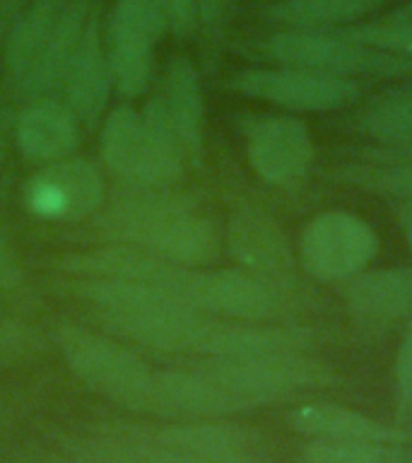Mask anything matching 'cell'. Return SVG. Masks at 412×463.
<instances>
[{
    "instance_id": "cell-2",
    "label": "cell",
    "mask_w": 412,
    "mask_h": 463,
    "mask_svg": "<svg viewBox=\"0 0 412 463\" xmlns=\"http://www.w3.org/2000/svg\"><path fill=\"white\" fill-rule=\"evenodd\" d=\"M181 140L173 133L162 101L145 114L116 109L101 133L107 165L140 186H162L181 174Z\"/></svg>"
},
{
    "instance_id": "cell-29",
    "label": "cell",
    "mask_w": 412,
    "mask_h": 463,
    "mask_svg": "<svg viewBox=\"0 0 412 463\" xmlns=\"http://www.w3.org/2000/svg\"><path fill=\"white\" fill-rule=\"evenodd\" d=\"M396 389L400 405L407 408L412 403V318L410 326L405 328V335L400 340L396 357Z\"/></svg>"
},
{
    "instance_id": "cell-35",
    "label": "cell",
    "mask_w": 412,
    "mask_h": 463,
    "mask_svg": "<svg viewBox=\"0 0 412 463\" xmlns=\"http://www.w3.org/2000/svg\"><path fill=\"white\" fill-rule=\"evenodd\" d=\"M5 3H10V5H17V3H22V0H5Z\"/></svg>"
},
{
    "instance_id": "cell-9",
    "label": "cell",
    "mask_w": 412,
    "mask_h": 463,
    "mask_svg": "<svg viewBox=\"0 0 412 463\" xmlns=\"http://www.w3.org/2000/svg\"><path fill=\"white\" fill-rule=\"evenodd\" d=\"M246 152L253 172L275 186H289L304 179L314 162L309 128L292 116H267L253 123Z\"/></svg>"
},
{
    "instance_id": "cell-31",
    "label": "cell",
    "mask_w": 412,
    "mask_h": 463,
    "mask_svg": "<svg viewBox=\"0 0 412 463\" xmlns=\"http://www.w3.org/2000/svg\"><path fill=\"white\" fill-rule=\"evenodd\" d=\"M22 268L14 259L13 249L7 244L5 234L0 230V289H10L14 285H20Z\"/></svg>"
},
{
    "instance_id": "cell-30",
    "label": "cell",
    "mask_w": 412,
    "mask_h": 463,
    "mask_svg": "<svg viewBox=\"0 0 412 463\" xmlns=\"http://www.w3.org/2000/svg\"><path fill=\"white\" fill-rule=\"evenodd\" d=\"M34 347V340L22 326L0 324V360L3 357H17Z\"/></svg>"
},
{
    "instance_id": "cell-17",
    "label": "cell",
    "mask_w": 412,
    "mask_h": 463,
    "mask_svg": "<svg viewBox=\"0 0 412 463\" xmlns=\"http://www.w3.org/2000/svg\"><path fill=\"white\" fill-rule=\"evenodd\" d=\"M173 133L195 157L202 152V94L195 65L186 56L173 58L166 68L164 101H162Z\"/></svg>"
},
{
    "instance_id": "cell-4",
    "label": "cell",
    "mask_w": 412,
    "mask_h": 463,
    "mask_svg": "<svg viewBox=\"0 0 412 463\" xmlns=\"http://www.w3.org/2000/svg\"><path fill=\"white\" fill-rule=\"evenodd\" d=\"M195 369L237 396L246 408L273 403L296 391L323 389L338 379L328 364L304 353L208 357Z\"/></svg>"
},
{
    "instance_id": "cell-23",
    "label": "cell",
    "mask_w": 412,
    "mask_h": 463,
    "mask_svg": "<svg viewBox=\"0 0 412 463\" xmlns=\"http://www.w3.org/2000/svg\"><path fill=\"white\" fill-rule=\"evenodd\" d=\"M357 130L386 147L412 143V87L383 94L361 111Z\"/></svg>"
},
{
    "instance_id": "cell-13",
    "label": "cell",
    "mask_w": 412,
    "mask_h": 463,
    "mask_svg": "<svg viewBox=\"0 0 412 463\" xmlns=\"http://www.w3.org/2000/svg\"><path fill=\"white\" fill-rule=\"evenodd\" d=\"M111 68H108L107 46L101 42L99 20L89 14L85 32L63 75V87L70 111L85 123H94L107 107L108 87H111Z\"/></svg>"
},
{
    "instance_id": "cell-33",
    "label": "cell",
    "mask_w": 412,
    "mask_h": 463,
    "mask_svg": "<svg viewBox=\"0 0 412 463\" xmlns=\"http://www.w3.org/2000/svg\"><path fill=\"white\" fill-rule=\"evenodd\" d=\"M390 155H396L398 162H412V143L398 145V147H389Z\"/></svg>"
},
{
    "instance_id": "cell-18",
    "label": "cell",
    "mask_w": 412,
    "mask_h": 463,
    "mask_svg": "<svg viewBox=\"0 0 412 463\" xmlns=\"http://www.w3.org/2000/svg\"><path fill=\"white\" fill-rule=\"evenodd\" d=\"M87 20H89V3L87 0H70L65 5L53 34L36 58L29 78L24 80L22 92H27L29 97H39V94L53 90L58 82H63L65 68L70 63L72 51L85 32Z\"/></svg>"
},
{
    "instance_id": "cell-1",
    "label": "cell",
    "mask_w": 412,
    "mask_h": 463,
    "mask_svg": "<svg viewBox=\"0 0 412 463\" xmlns=\"http://www.w3.org/2000/svg\"><path fill=\"white\" fill-rule=\"evenodd\" d=\"M104 230L133 249L186 268L208 266L220 239L210 220L166 201L116 203L101 217Z\"/></svg>"
},
{
    "instance_id": "cell-3",
    "label": "cell",
    "mask_w": 412,
    "mask_h": 463,
    "mask_svg": "<svg viewBox=\"0 0 412 463\" xmlns=\"http://www.w3.org/2000/svg\"><path fill=\"white\" fill-rule=\"evenodd\" d=\"M260 51L285 68L335 78H400L412 75V56L376 49L335 34L332 29H282L263 39Z\"/></svg>"
},
{
    "instance_id": "cell-32",
    "label": "cell",
    "mask_w": 412,
    "mask_h": 463,
    "mask_svg": "<svg viewBox=\"0 0 412 463\" xmlns=\"http://www.w3.org/2000/svg\"><path fill=\"white\" fill-rule=\"evenodd\" d=\"M396 217L407 241V249L412 251V198H396Z\"/></svg>"
},
{
    "instance_id": "cell-25",
    "label": "cell",
    "mask_w": 412,
    "mask_h": 463,
    "mask_svg": "<svg viewBox=\"0 0 412 463\" xmlns=\"http://www.w3.org/2000/svg\"><path fill=\"white\" fill-rule=\"evenodd\" d=\"M304 463H393L386 444L369 441L311 439L302 451Z\"/></svg>"
},
{
    "instance_id": "cell-20",
    "label": "cell",
    "mask_w": 412,
    "mask_h": 463,
    "mask_svg": "<svg viewBox=\"0 0 412 463\" xmlns=\"http://www.w3.org/2000/svg\"><path fill=\"white\" fill-rule=\"evenodd\" d=\"M65 5L68 0H36L13 27V34L7 39L5 65L7 78L20 90L34 68L39 53L53 34Z\"/></svg>"
},
{
    "instance_id": "cell-28",
    "label": "cell",
    "mask_w": 412,
    "mask_h": 463,
    "mask_svg": "<svg viewBox=\"0 0 412 463\" xmlns=\"http://www.w3.org/2000/svg\"><path fill=\"white\" fill-rule=\"evenodd\" d=\"M164 10L166 27L176 36L193 34L198 29V5L195 0H159Z\"/></svg>"
},
{
    "instance_id": "cell-7",
    "label": "cell",
    "mask_w": 412,
    "mask_h": 463,
    "mask_svg": "<svg viewBox=\"0 0 412 463\" xmlns=\"http://www.w3.org/2000/svg\"><path fill=\"white\" fill-rule=\"evenodd\" d=\"M191 302L195 309L210 317H222L229 321H275L299 311L295 288L266 280L244 268L239 270H195Z\"/></svg>"
},
{
    "instance_id": "cell-34",
    "label": "cell",
    "mask_w": 412,
    "mask_h": 463,
    "mask_svg": "<svg viewBox=\"0 0 412 463\" xmlns=\"http://www.w3.org/2000/svg\"><path fill=\"white\" fill-rule=\"evenodd\" d=\"M22 463H72V461H63V458H56V456L49 454H39V456H29Z\"/></svg>"
},
{
    "instance_id": "cell-5",
    "label": "cell",
    "mask_w": 412,
    "mask_h": 463,
    "mask_svg": "<svg viewBox=\"0 0 412 463\" xmlns=\"http://www.w3.org/2000/svg\"><path fill=\"white\" fill-rule=\"evenodd\" d=\"M58 345L65 362L87 386L126 408L143 411L154 372L136 354L78 326H63L58 331Z\"/></svg>"
},
{
    "instance_id": "cell-16",
    "label": "cell",
    "mask_w": 412,
    "mask_h": 463,
    "mask_svg": "<svg viewBox=\"0 0 412 463\" xmlns=\"http://www.w3.org/2000/svg\"><path fill=\"white\" fill-rule=\"evenodd\" d=\"M287 420L292 430L306 434L311 439L369 441V444H396L405 439L403 432L335 403L299 405L289 412Z\"/></svg>"
},
{
    "instance_id": "cell-21",
    "label": "cell",
    "mask_w": 412,
    "mask_h": 463,
    "mask_svg": "<svg viewBox=\"0 0 412 463\" xmlns=\"http://www.w3.org/2000/svg\"><path fill=\"white\" fill-rule=\"evenodd\" d=\"M386 0H267L263 14L287 29L347 27Z\"/></svg>"
},
{
    "instance_id": "cell-8",
    "label": "cell",
    "mask_w": 412,
    "mask_h": 463,
    "mask_svg": "<svg viewBox=\"0 0 412 463\" xmlns=\"http://www.w3.org/2000/svg\"><path fill=\"white\" fill-rule=\"evenodd\" d=\"M237 92L267 101L289 111H335L360 99V85L352 78H335L299 68L244 71L231 80Z\"/></svg>"
},
{
    "instance_id": "cell-14",
    "label": "cell",
    "mask_w": 412,
    "mask_h": 463,
    "mask_svg": "<svg viewBox=\"0 0 412 463\" xmlns=\"http://www.w3.org/2000/svg\"><path fill=\"white\" fill-rule=\"evenodd\" d=\"M159 447L191 456L202 463H267L258 439L234 425L198 422V425L164 427L152 434Z\"/></svg>"
},
{
    "instance_id": "cell-15",
    "label": "cell",
    "mask_w": 412,
    "mask_h": 463,
    "mask_svg": "<svg viewBox=\"0 0 412 463\" xmlns=\"http://www.w3.org/2000/svg\"><path fill=\"white\" fill-rule=\"evenodd\" d=\"M345 304L367 321L412 318V268L361 270L345 285Z\"/></svg>"
},
{
    "instance_id": "cell-10",
    "label": "cell",
    "mask_w": 412,
    "mask_h": 463,
    "mask_svg": "<svg viewBox=\"0 0 412 463\" xmlns=\"http://www.w3.org/2000/svg\"><path fill=\"white\" fill-rule=\"evenodd\" d=\"M231 259L253 275L295 288L296 256L285 232L258 208H239L227 230Z\"/></svg>"
},
{
    "instance_id": "cell-12",
    "label": "cell",
    "mask_w": 412,
    "mask_h": 463,
    "mask_svg": "<svg viewBox=\"0 0 412 463\" xmlns=\"http://www.w3.org/2000/svg\"><path fill=\"white\" fill-rule=\"evenodd\" d=\"M239 411L248 408L195 367L191 372H154L143 403V412L166 418H220Z\"/></svg>"
},
{
    "instance_id": "cell-19",
    "label": "cell",
    "mask_w": 412,
    "mask_h": 463,
    "mask_svg": "<svg viewBox=\"0 0 412 463\" xmlns=\"http://www.w3.org/2000/svg\"><path fill=\"white\" fill-rule=\"evenodd\" d=\"M17 140L29 157H68L78 145L75 114L56 101H39L22 114L20 126H17Z\"/></svg>"
},
{
    "instance_id": "cell-24",
    "label": "cell",
    "mask_w": 412,
    "mask_h": 463,
    "mask_svg": "<svg viewBox=\"0 0 412 463\" xmlns=\"http://www.w3.org/2000/svg\"><path fill=\"white\" fill-rule=\"evenodd\" d=\"M63 451L72 463H152L133 437H68Z\"/></svg>"
},
{
    "instance_id": "cell-22",
    "label": "cell",
    "mask_w": 412,
    "mask_h": 463,
    "mask_svg": "<svg viewBox=\"0 0 412 463\" xmlns=\"http://www.w3.org/2000/svg\"><path fill=\"white\" fill-rule=\"evenodd\" d=\"M152 46L154 43L128 29L111 27L107 34V58L118 92L137 97L145 92L152 72Z\"/></svg>"
},
{
    "instance_id": "cell-11",
    "label": "cell",
    "mask_w": 412,
    "mask_h": 463,
    "mask_svg": "<svg viewBox=\"0 0 412 463\" xmlns=\"http://www.w3.org/2000/svg\"><path fill=\"white\" fill-rule=\"evenodd\" d=\"M104 181L85 159H58L29 181L27 205L43 220H82L99 208Z\"/></svg>"
},
{
    "instance_id": "cell-6",
    "label": "cell",
    "mask_w": 412,
    "mask_h": 463,
    "mask_svg": "<svg viewBox=\"0 0 412 463\" xmlns=\"http://www.w3.org/2000/svg\"><path fill=\"white\" fill-rule=\"evenodd\" d=\"M379 237L361 217L325 210L304 227L299 263L321 282H347L374 260Z\"/></svg>"
},
{
    "instance_id": "cell-36",
    "label": "cell",
    "mask_w": 412,
    "mask_h": 463,
    "mask_svg": "<svg viewBox=\"0 0 412 463\" xmlns=\"http://www.w3.org/2000/svg\"><path fill=\"white\" fill-rule=\"evenodd\" d=\"M410 405H412V403H410Z\"/></svg>"
},
{
    "instance_id": "cell-26",
    "label": "cell",
    "mask_w": 412,
    "mask_h": 463,
    "mask_svg": "<svg viewBox=\"0 0 412 463\" xmlns=\"http://www.w3.org/2000/svg\"><path fill=\"white\" fill-rule=\"evenodd\" d=\"M340 176L386 195L412 198V162H396V165L383 166H347Z\"/></svg>"
},
{
    "instance_id": "cell-27",
    "label": "cell",
    "mask_w": 412,
    "mask_h": 463,
    "mask_svg": "<svg viewBox=\"0 0 412 463\" xmlns=\"http://www.w3.org/2000/svg\"><path fill=\"white\" fill-rule=\"evenodd\" d=\"M234 0H195L198 5V27L202 29L205 42H217L229 17Z\"/></svg>"
}]
</instances>
